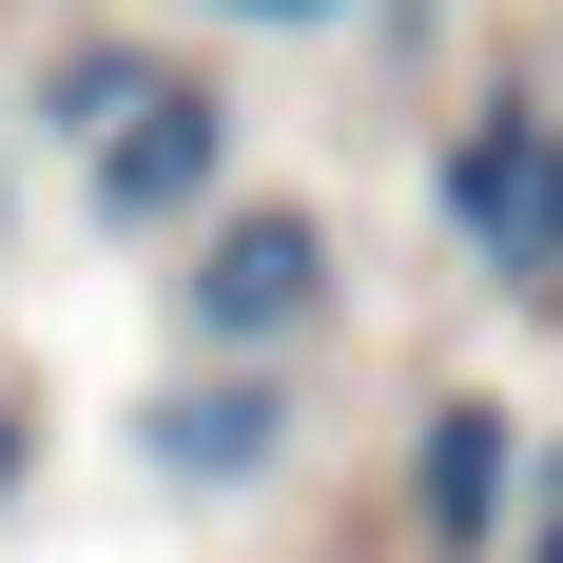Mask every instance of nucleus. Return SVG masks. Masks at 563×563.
Instances as JSON below:
<instances>
[{"instance_id": "9", "label": "nucleus", "mask_w": 563, "mask_h": 563, "mask_svg": "<svg viewBox=\"0 0 563 563\" xmlns=\"http://www.w3.org/2000/svg\"><path fill=\"white\" fill-rule=\"evenodd\" d=\"M525 563H563V506H544V525H525Z\"/></svg>"}, {"instance_id": "8", "label": "nucleus", "mask_w": 563, "mask_h": 563, "mask_svg": "<svg viewBox=\"0 0 563 563\" xmlns=\"http://www.w3.org/2000/svg\"><path fill=\"white\" fill-rule=\"evenodd\" d=\"M20 466H40V428H20V408H0V506H20Z\"/></svg>"}, {"instance_id": "4", "label": "nucleus", "mask_w": 563, "mask_h": 563, "mask_svg": "<svg viewBox=\"0 0 563 563\" xmlns=\"http://www.w3.org/2000/svg\"><path fill=\"white\" fill-rule=\"evenodd\" d=\"M136 448H156V486H253V466H291V389H273V369H214V389L175 369Z\"/></svg>"}, {"instance_id": "6", "label": "nucleus", "mask_w": 563, "mask_h": 563, "mask_svg": "<svg viewBox=\"0 0 563 563\" xmlns=\"http://www.w3.org/2000/svg\"><path fill=\"white\" fill-rule=\"evenodd\" d=\"M136 98H156V78H136V58H58V78H40V117H58V136H117V117H136Z\"/></svg>"}, {"instance_id": "1", "label": "nucleus", "mask_w": 563, "mask_h": 563, "mask_svg": "<svg viewBox=\"0 0 563 563\" xmlns=\"http://www.w3.org/2000/svg\"><path fill=\"white\" fill-rule=\"evenodd\" d=\"M175 331L214 350V369H273V350H311V331H331V214H291V195H233V214H195Z\"/></svg>"}, {"instance_id": "7", "label": "nucleus", "mask_w": 563, "mask_h": 563, "mask_svg": "<svg viewBox=\"0 0 563 563\" xmlns=\"http://www.w3.org/2000/svg\"><path fill=\"white\" fill-rule=\"evenodd\" d=\"M233 20H291V40H311V20H389V0H233Z\"/></svg>"}, {"instance_id": "5", "label": "nucleus", "mask_w": 563, "mask_h": 563, "mask_svg": "<svg viewBox=\"0 0 563 563\" xmlns=\"http://www.w3.org/2000/svg\"><path fill=\"white\" fill-rule=\"evenodd\" d=\"M408 506H428V544H506V506H525V428L486 389H448L428 408V448H408Z\"/></svg>"}, {"instance_id": "3", "label": "nucleus", "mask_w": 563, "mask_h": 563, "mask_svg": "<svg viewBox=\"0 0 563 563\" xmlns=\"http://www.w3.org/2000/svg\"><path fill=\"white\" fill-rule=\"evenodd\" d=\"M214 175H233V117L195 98V78H156V98L98 136V214L117 233H175V214H214Z\"/></svg>"}, {"instance_id": "2", "label": "nucleus", "mask_w": 563, "mask_h": 563, "mask_svg": "<svg viewBox=\"0 0 563 563\" xmlns=\"http://www.w3.org/2000/svg\"><path fill=\"white\" fill-rule=\"evenodd\" d=\"M448 233H466L506 291L563 273V117H544V98H486V117L448 136Z\"/></svg>"}]
</instances>
